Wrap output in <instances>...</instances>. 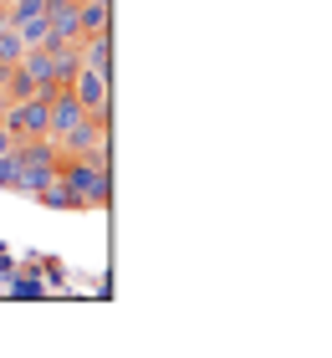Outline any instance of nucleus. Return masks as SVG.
<instances>
[{"instance_id":"nucleus-3","label":"nucleus","mask_w":332,"mask_h":358,"mask_svg":"<svg viewBox=\"0 0 332 358\" xmlns=\"http://www.w3.org/2000/svg\"><path fill=\"white\" fill-rule=\"evenodd\" d=\"M46 46H77L82 21H77V0H46Z\"/></svg>"},{"instance_id":"nucleus-5","label":"nucleus","mask_w":332,"mask_h":358,"mask_svg":"<svg viewBox=\"0 0 332 358\" xmlns=\"http://www.w3.org/2000/svg\"><path fill=\"white\" fill-rule=\"evenodd\" d=\"M77 52H82V67H97V72L113 77V31H103V36H82Z\"/></svg>"},{"instance_id":"nucleus-10","label":"nucleus","mask_w":332,"mask_h":358,"mask_svg":"<svg viewBox=\"0 0 332 358\" xmlns=\"http://www.w3.org/2000/svg\"><path fill=\"white\" fill-rule=\"evenodd\" d=\"M10 149H15V138L6 134V123H0V154H10Z\"/></svg>"},{"instance_id":"nucleus-2","label":"nucleus","mask_w":332,"mask_h":358,"mask_svg":"<svg viewBox=\"0 0 332 358\" xmlns=\"http://www.w3.org/2000/svg\"><path fill=\"white\" fill-rule=\"evenodd\" d=\"M0 123H6L10 138H41V134H46V92L21 97V103H6Z\"/></svg>"},{"instance_id":"nucleus-1","label":"nucleus","mask_w":332,"mask_h":358,"mask_svg":"<svg viewBox=\"0 0 332 358\" xmlns=\"http://www.w3.org/2000/svg\"><path fill=\"white\" fill-rule=\"evenodd\" d=\"M57 174L72 185L82 210H108V200H113V169L108 164H97V159H62Z\"/></svg>"},{"instance_id":"nucleus-7","label":"nucleus","mask_w":332,"mask_h":358,"mask_svg":"<svg viewBox=\"0 0 332 358\" xmlns=\"http://www.w3.org/2000/svg\"><path fill=\"white\" fill-rule=\"evenodd\" d=\"M36 200H41L46 210H82V205H77V194H72V185H66L62 174H52V179H46V185L36 189Z\"/></svg>"},{"instance_id":"nucleus-14","label":"nucleus","mask_w":332,"mask_h":358,"mask_svg":"<svg viewBox=\"0 0 332 358\" xmlns=\"http://www.w3.org/2000/svg\"><path fill=\"white\" fill-rule=\"evenodd\" d=\"M0 6H10V0H0Z\"/></svg>"},{"instance_id":"nucleus-8","label":"nucleus","mask_w":332,"mask_h":358,"mask_svg":"<svg viewBox=\"0 0 332 358\" xmlns=\"http://www.w3.org/2000/svg\"><path fill=\"white\" fill-rule=\"evenodd\" d=\"M26 46H46V15H26V21H15Z\"/></svg>"},{"instance_id":"nucleus-9","label":"nucleus","mask_w":332,"mask_h":358,"mask_svg":"<svg viewBox=\"0 0 332 358\" xmlns=\"http://www.w3.org/2000/svg\"><path fill=\"white\" fill-rule=\"evenodd\" d=\"M15 179H21V159L10 149V154H0V189H15Z\"/></svg>"},{"instance_id":"nucleus-6","label":"nucleus","mask_w":332,"mask_h":358,"mask_svg":"<svg viewBox=\"0 0 332 358\" xmlns=\"http://www.w3.org/2000/svg\"><path fill=\"white\" fill-rule=\"evenodd\" d=\"M77 21H82V36H103V31H113V6L77 0Z\"/></svg>"},{"instance_id":"nucleus-12","label":"nucleus","mask_w":332,"mask_h":358,"mask_svg":"<svg viewBox=\"0 0 332 358\" xmlns=\"http://www.w3.org/2000/svg\"><path fill=\"white\" fill-rule=\"evenodd\" d=\"M6 103H10V97H6V87H0V113H6Z\"/></svg>"},{"instance_id":"nucleus-4","label":"nucleus","mask_w":332,"mask_h":358,"mask_svg":"<svg viewBox=\"0 0 332 358\" xmlns=\"http://www.w3.org/2000/svg\"><path fill=\"white\" fill-rule=\"evenodd\" d=\"M66 87H72V97H77V103L87 108V113L113 103V77H108V72H97V67H77V77H72Z\"/></svg>"},{"instance_id":"nucleus-11","label":"nucleus","mask_w":332,"mask_h":358,"mask_svg":"<svg viewBox=\"0 0 332 358\" xmlns=\"http://www.w3.org/2000/svg\"><path fill=\"white\" fill-rule=\"evenodd\" d=\"M6 77H10V67H6V62H0V87H6Z\"/></svg>"},{"instance_id":"nucleus-13","label":"nucleus","mask_w":332,"mask_h":358,"mask_svg":"<svg viewBox=\"0 0 332 358\" xmlns=\"http://www.w3.org/2000/svg\"><path fill=\"white\" fill-rule=\"evenodd\" d=\"M97 6H113V0H97Z\"/></svg>"}]
</instances>
